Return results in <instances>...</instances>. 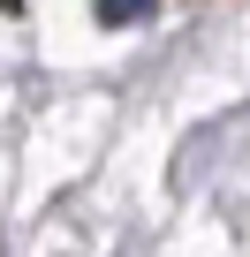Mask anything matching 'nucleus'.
Here are the masks:
<instances>
[{
  "label": "nucleus",
  "mask_w": 250,
  "mask_h": 257,
  "mask_svg": "<svg viewBox=\"0 0 250 257\" xmlns=\"http://www.w3.org/2000/svg\"><path fill=\"white\" fill-rule=\"evenodd\" d=\"M152 16V0H99V23H137Z\"/></svg>",
  "instance_id": "f257e3e1"
}]
</instances>
